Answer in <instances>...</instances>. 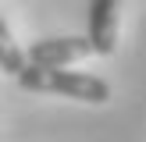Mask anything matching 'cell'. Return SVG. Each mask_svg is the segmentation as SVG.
<instances>
[{"label":"cell","instance_id":"6da1fadb","mask_svg":"<svg viewBox=\"0 0 146 142\" xmlns=\"http://www.w3.org/2000/svg\"><path fill=\"white\" fill-rule=\"evenodd\" d=\"M18 85L29 92H61L68 99H82V103H107L111 99V85L96 75L86 71H64V68H43V64H25L18 71Z\"/></svg>","mask_w":146,"mask_h":142},{"label":"cell","instance_id":"7a4b0ae2","mask_svg":"<svg viewBox=\"0 0 146 142\" xmlns=\"http://www.w3.org/2000/svg\"><path fill=\"white\" fill-rule=\"evenodd\" d=\"M93 46L89 39H82V36H61V39H39L29 46V64H43V68H68V64L82 60V57H89Z\"/></svg>","mask_w":146,"mask_h":142},{"label":"cell","instance_id":"3957f363","mask_svg":"<svg viewBox=\"0 0 146 142\" xmlns=\"http://www.w3.org/2000/svg\"><path fill=\"white\" fill-rule=\"evenodd\" d=\"M89 46L93 53L111 57L118 46V0H89Z\"/></svg>","mask_w":146,"mask_h":142},{"label":"cell","instance_id":"277c9868","mask_svg":"<svg viewBox=\"0 0 146 142\" xmlns=\"http://www.w3.org/2000/svg\"><path fill=\"white\" fill-rule=\"evenodd\" d=\"M25 64H29L25 50L14 43V36H11V28H7V21L0 18V71H7V75H18Z\"/></svg>","mask_w":146,"mask_h":142}]
</instances>
